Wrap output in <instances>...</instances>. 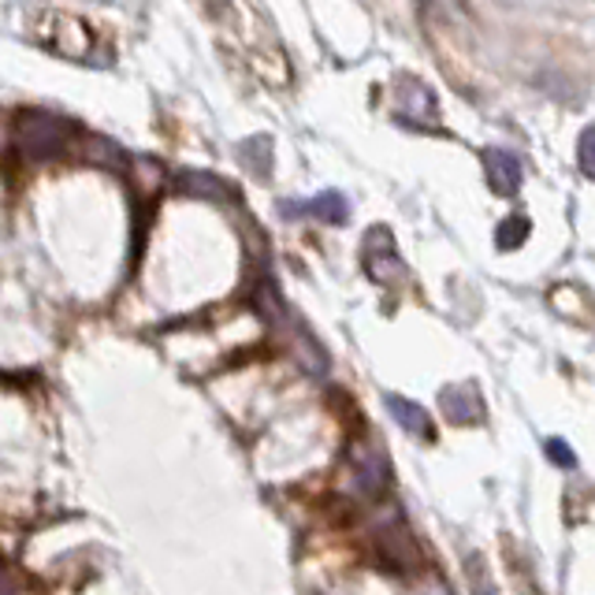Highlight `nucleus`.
Segmentation results:
<instances>
[{
	"label": "nucleus",
	"mask_w": 595,
	"mask_h": 595,
	"mask_svg": "<svg viewBox=\"0 0 595 595\" xmlns=\"http://www.w3.org/2000/svg\"><path fill=\"white\" fill-rule=\"evenodd\" d=\"M384 405H387V410H391V417L399 421L405 432H413V436L432 439V421H428V413H424L417 402L402 399V394H387Z\"/></svg>",
	"instance_id": "5"
},
{
	"label": "nucleus",
	"mask_w": 595,
	"mask_h": 595,
	"mask_svg": "<svg viewBox=\"0 0 595 595\" xmlns=\"http://www.w3.org/2000/svg\"><path fill=\"white\" fill-rule=\"evenodd\" d=\"M313 216H320V220H328V224H346V216H351V205H346V197L343 194H335V191H328V194H320L313 205Z\"/></svg>",
	"instance_id": "7"
},
{
	"label": "nucleus",
	"mask_w": 595,
	"mask_h": 595,
	"mask_svg": "<svg viewBox=\"0 0 595 595\" xmlns=\"http://www.w3.org/2000/svg\"><path fill=\"white\" fill-rule=\"evenodd\" d=\"M68 123L56 116H26L19 123V141H23L26 153H56L68 138Z\"/></svg>",
	"instance_id": "1"
},
{
	"label": "nucleus",
	"mask_w": 595,
	"mask_h": 595,
	"mask_svg": "<svg viewBox=\"0 0 595 595\" xmlns=\"http://www.w3.org/2000/svg\"><path fill=\"white\" fill-rule=\"evenodd\" d=\"M439 405H443V413H447L450 421H458V424H473V421L484 417V402H480L473 384L447 387V391L439 394Z\"/></svg>",
	"instance_id": "4"
},
{
	"label": "nucleus",
	"mask_w": 595,
	"mask_h": 595,
	"mask_svg": "<svg viewBox=\"0 0 595 595\" xmlns=\"http://www.w3.org/2000/svg\"><path fill=\"white\" fill-rule=\"evenodd\" d=\"M354 480H357V491L362 495H380L387 488V477H391V469H387V458L380 455L376 447H357L354 450Z\"/></svg>",
	"instance_id": "3"
},
{
	"label": "nucleus",
	"mask_w": 595,
	"mask_h": 595,
	"mask_svg": "<svg viewBox=\"0 0 595 595\" xmlns=\"http://www.w3.org/2000/svg\"><path fill=\"white\" fill-rule=\"evenodd\" d=\"M528 228H533V224H528L525 216H510L503 228H499V245H503V250H514V245H522Z\"/></svg>",
	"instance_id": "8"
},
{
	"label": "nucleus",
	"mask_w": 595,
	"mask_h": 595,
	"mask_svg": "<svg viewBox=\"0 0 595 595\" xmlns=\"http://www.w3.org/2000/svg\"><path fill=\"white\" fill-rule=\"evenodd\" d=\"M469 577H473V592L477 595H495V584L488 581L484 570H477V562H473V570H469Z\"/></svg>",
	"instance_id": "11"
},
{
	"label": "nucleus",
	"mask_w": 595,
	"mask_h": 595,
	"mask_svg": "<svg viewBox=\"0 0 595 595\" xmlns=\"http://www.w3.org/2000/svg\"><path fill=\"white\" fill-rule=\"evenodd\" d=\"M547 458H551L554 461V466H562V469H573V466H577V455H573V450L570 447H565V443L562 439H547Z\"/></svg>",
	"instance_id": "10"
},
{
	"label": "nucleus",
	"mask_w": 595,
	"mask_h": 595,
	"mask_svg": "<svg viewBox=\"0 0 595 595\" xmlns=\"http://www.w3.org/2000/svg\"><path fill=\"white\" fill-rule=\"evenodd\" d=\"M484 168H488V179H491V191L499 194H517L522 186V160H517L510 149H484Z\"/></svg>",
	"instance_id": "2"
},
{
	"label": "nucleus",
	"mask_w": 595,
	"mask_h": 595,
	"mask_svg": "<svg viewBox=\"0 0 595 595\" xmlns=\"http://www.w3.org/2000/svg\"><path fill=\"white\" fill-rule=\"evenodd\" d=\"M399 112H402V116H410V119H421V112H424V116H432L428 87H421V82H405V90H399Z\"/></svg>",
	"instance_id": "6"
},
{
	"label": "nucleus",
	"mask_w": 595,
	"mask_h": 595,
	"mask_svg": "<svg viewBox=\"0 0 595 595\" xmlns=\"http://www.w3.org/2000/svg\"><path fill=\"white\" fill-rule=\"evenodd\" d=\"M577 157H581L584 175L595 179V127H588V130L581 135V141H577Z\"/></svg>",
	"instance_id": "9"
}]
</instances>
